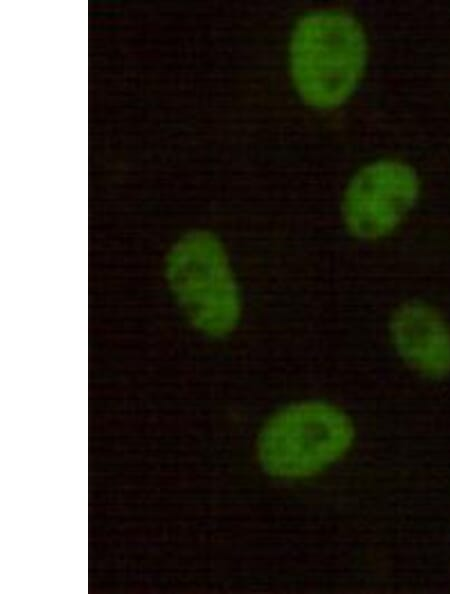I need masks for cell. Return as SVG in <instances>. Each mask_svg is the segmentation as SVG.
Masks as SVG:
<instances>
[{"instance_id": "cell-4", "label": "cell", "mask_w": 450, "mask_h": 594, "mask_svg": "<svg viewBox=\"0 0 450 594\" xmlns=\"http://www.w3.org/2000/svg\"><path fill=\"white\" fill-rule=\"evenodd\" d=\"M416 170L397 159H378L360 168L346 185L341 214L347 230L363 240L396 229L418 200Z\"/></svg>"}, {"instance_id": "cell-1", "label": "cell", "mask_w": 450, "mask_h": 594, "mask_svg": "<svg viewBox=\"0 0 450 594\" xmlns=\"http://www.w3.org/2000/svg\"><path fill=\"white\" fill-rule=\"evenodd\" d=\"M367 61L366 33L348 12L313 10L293 27L290 78L299 98L313 109L332 110L346 103L360 84Z\"/></svg>"}, {"instance_id": "cell-3", "label": "cell", "mask_w": 450, "mask_h": 594, "mask_svg": "<svg viewBox=\"0 0 450 594\" xmlns=\"http://www.w3.org/2000/svg\"><path fill=\"white\" fill-rule=\"evenodd\" d=\"M354 438V425L345 411L326 401H299L277 411L263 426L257 458L272 477L303 479L342 458Z\"/></svg>"}, {"instance_id": "cell-2", "label": "cell", "mask_w": 450, "mask_h": 594, "mask_svg": "<svg viewBox=\"0 0 450 594\" xmlns=\"http://www.w3.org/2000/svg\"><path fill=\"white\" fill-rule=\"evenodd\" d=\"M166 282L188 322L220 338L237 327L241 295L225 247L216 235L194 230L176 241L166 257Z\"/></svg>"}, {"instance_id": "cell-5", "label": "cell", "mask_w": 450, "mask_h": 594, "mask_svg": "<svg viewBox=\"0 0 450 594\" xmlns=\"http://www.w3.org/2000/svg\"><path fill=\"white\" fill-rule=\"evenodd\" d=\"M390 337L399 356L429 378L450 374V327L431 306L408 302L390 319Z\"/></svg>"}]
</instances>
